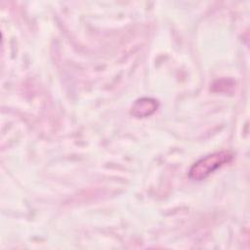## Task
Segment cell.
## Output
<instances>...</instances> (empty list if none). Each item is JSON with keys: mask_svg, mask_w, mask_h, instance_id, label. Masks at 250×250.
I'll return each mask as SVG.
<instances>
[{"mask_svg": "<svg viewBox=\"0 0 250 250\" xmlns=\"http://www.w3.org/2000/svg\"><path fill=\"white\" fill-rule=\"evenodd\" d=\"M158 107V102L152 98H142L137 100L131 108V113L136 117H146L151 115Z\"/></svg>", "mask_w": 250, "mask_h": 250, "instance_id": "obj_2", "label": "cell"}, {"mask_svg": "<svg viewBox=\"0 0 250 250\" xmlns=\"http://www.w3.org/2000/svg\"><path fill=\"white\" fill-rule=\"evenodd\" d=\"M232 157V153L227 150L210 153L192 164L188 171V178L193 181L204 180L219 168L230 162Z\"/></svg>", "mask_w": 250, "mask_h": 250, "instance_id": "obj_1", "label": "cell"}]
</instances>
